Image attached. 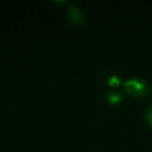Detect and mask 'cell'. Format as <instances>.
I'll return each instance as SVG.
<instances>
[{"mask_svg": "<svg viewBox=\"0 0 152 152\" xmlns=\"http://www.w3.org/2000/svg\"><path fill=\"white\" fill-rule=\"evenodd\" d=\"M124 86L128 93L134 94V95H142L146 91V84L135 78H129V80L125 81Z\"/></svg>", "mask_w": 152, "mask_h": 152, "instance_id": "6da1fadb", "label": "cell"}, {"mask_svg": "<svg viewBox=\"0 0 152 152\" xmlns=\"http://www.w3.org/2000/svg\"><path fill=\"white\" fill-rule=\"evenodd\" d=\"M68 15H69V18H70L74 23H78V21H81V19H82V11L80 10V7L72 5V6H70L69 10H68Z\"/></svg>", "mask_w": 152, "mask_h": 152, "instance_id": "7a4b0ae2", "label": "cell"}, {"mask_svg": "<svg viewBox=\"0 0 152 152\" xmlns=\"http://www.w3.org/2000/svg\"><path fill=\"white\" fill-rule=\"evenodd\" d=\"M107 97H108V100H109L110 102H116V101L120 99V94H119L116 90H110V91H108Z\"/></svg>", "mask_w": 152, "mask_h": 152, "instance_id": "3957f363", "label": "cell"}, {"mask_svg": "<svg viewBox=\"0 0 152 152\" xmlns=\"http://www.w3.org/2000/svg\"><path fill=\"white\" fill-rule=\"evenodd\" d=\"M146 118H147V120L150 121V124L152 125V106H150V107L146 109Z\"/></svg>", "mask_w": 152, "mask_h": 152, "instance_id": "277c9868", "label": "cell"}, {"mask_svg": "<svg viewBox=\"0 0 152 152\" xmlns=\"http://www.w3.org/2000/svg\"><path fill=\"white\" fill-rule=\"evenodd\" d=\"M118 83L119 81H118V78H116V76H110V78H109V83Z\"/></svg>", "mask_w": 152, "mask_h": 152, "instance_id": "5b68a950", "label": "cell"}]
</instances>
